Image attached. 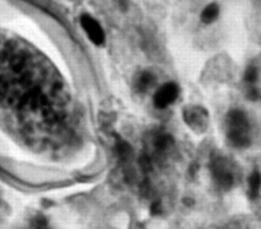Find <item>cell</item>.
<instances>
[{
    "label": "cell",
    "mask_w": 261,
    "mask_h": 229,
    "mask_svg": "<svg viewBox=\"0 0 261 229\" xmlns=\"http://www.w3.org/2000/svg\"><path fill=\"white\" fill-rule=\"evenodd\" d=\"M43 60L21 42L0 36V103L52 125L63 118V87Z\"/></svg>",
    "instance_id": "obj_1"
},
{
    "label": "cell",
    "mask_w": 261,
    "mask_h": 229,
    "mask_svg": "<svg viewBox=\"0 0 261 229\" xmlns=\"http://www.w3.org/2000/svg\"><path fill=\"white\" fill-rule=\"evenodd\" d=\"M226 134L236 148H247L250 145V124L246 114L239 109H232L226 116Z\"/></svg>",
    "instance_id": "obj_2"
},
{
    "label": "cell",
    "mask_w": 261,
    "mask_h": 229,
    "mask_svg": "<svg viewBox=\"0 0 261 229\" xmlns=\"http://www.w3.org/2000/svg\"><path fill=\"white\" fill-rule=\"evenodd\" d=\"M211 172L216 184L223 190H228L234 183V174L229 162L223 157H215L211 162Z\"/></svg>",
    "instance_id": "obj_3"
},
{
    "label": "cell",
    "mask_w": 261,
    "mask_h": 229,
    "mask_svg": "<svg viewBox=\"0 0 261 229\" xmlns=\"http://www.w3.org/2000/svg\"><path fill=\"white\" fill-rule=\"evenodd\" d=\"M182 118L187 125L197 133L204 132L208 127L209 114L201 106L192 105L186 107L182 110Z\"/></svg>",
    "instance_id": "obj_4"
},
{
    "label": "cell",
    "mask_w": 261,
    "mask_h": 229,
    "mask_svg": "<svg viewBox=\"0 0 261 229\" xmlns=\"http://www.w3.org/2000/svg\"><path fill=\"white\" fill-rule=\"evenodd\" d=\"M179 95V88L175 82H166L162 84L153 97L154 106L158 109H164L172 104Z\"/></svg>",
    "instance_id": "obj_5"
},
{
    "label": "cell",
    "mask_w": 261,
    "mask_h": 229,
    "mask_svg": "<svg viewBox=\"0 0 261 229\" xmlns=\"http://www.w3.org/2000/svg\"><path fill=\"white\" fill-rule=\"evenodd\" d=\"M81 25L93 44L102 46L105 43V34L102 26L91 15L83 14L81 16Z\"/></svg>",
    "instance_id": "obj_6"
},
{
    "label": "cell",
    "mask_w": 261,
    "mask_h": 229,
    "mask_svg": "<svg viewBox=\"0 0 261 229\" xmlns=\"http://www.w3.org/2000/svg\"><path fill=\"white\" fill-rule=\"evenodd\" d=\"M173 146L171 135L165 132H157L152 138V148L156 155L166 154Z\"/></svg>",
    "instance_id": "obj_7"
},
{
    "label": "cell",
    "mask_w": 261,
    "mask_h": 229,
    "mask_svg": "<svg viewBox=\"0 0 261 229\" xmlns=\"http://www.w3.org/2000/svg\"><path fill=\"white\" fill-rule=\"evenodd\" d=\"M261 187V174L259 171H253L248 178V195L251 199H255L259 195Z\"/></svg>",
    "instance_id": "obj_8"
},
{
    "label": "cell",
    "mask_w": 261,
    "mask_h": 229,
    "mask_svg": "<svg viewBox=\"0 0 261 229\" xmlns=\"http://www.w3.org/2000/svg\"><path fill=\"white\" fill-rule=\"evenodd\" d=\"M155 76L150 71H143L137 78L136 89L140 93L148 91L155 83Z\"/></svg>",
    "instance_id": "obj_9"
},
{
    "label": "cell",
    "mask_w": 261,
    "mask_h": 229,
    "mask_svg": "<svg viewBox=\"0 0 261 229\" xmlns=\"http://www.w3.org/2000/svg\"><path fill=\"white\" fill-rule=\"evenodd\" d=\"M115 151H116L117 157L119 158L120 162L127 163L130 160L132 153H133L132 152V148H130V146L125 140H122L119 137H116Z\"/></svg>",
    "instance_id": "obj_10"
},
{
    "label": "cell",
    "mask_w": 261,
    "mask_h": 229,
    "mask_svg": "<svg viewBox=\"0 0 261 229\" xmlns=\"http://www.w3.org/2000/svg\"><path fill=\"white\" fill-rule=\"evenodd\" d=\"M218 14H219L218 5L216 3H210L201 12V20L206 24L212 23L213 21L216 20V18L218 17Z\"/></svg>",
    "instance_id": "obj_11"
},
{
    "label": "cell",
    "mask_w": 261,
    "mask_h": 229,
    "mask_svg": "<svg viewBox=\"0 0 261 229\" xmlns=\"http://www.w3.org/2000/svg\"><path fill=\"white\" fill-rule=\"evenodd\" d=\"M245 81L247 82L248 85H255L258 79V69L254 65H250L247 67L245 71V76H244Z\"/></svg>",
    "instance_id": "obj_12"
},
{
    "label": "cell",
    "mask_w": 261,
    "mask_h": 229,
    "mask_svg": "<svg viewBox=\"0 0 261 229\" xmlns=\"http://www.w3.org/2000/svg\"><path fill=\"white\" fill-rule=\"evenodd\" d=\"M247 98L251 101H257L261 98V91L256 85H248Z\"/></svg>",
    "instance_id": "obj_13"
},
{
    "label": "cell",
    "mask_w": 261,
    "mask_h": 229,
    "mask_svg": "<svg viewBox=\"0 0 261 229\" xmlns=\"http://www.w3.org/2000/svg\"><path fill=\"white\" fill-rule=\"evenodd\" d=\"M33 229H49L47 221L43 217H36L33 220Z\"/></svg>",
    "instance_id": "obj_14"
},
{
    "label": "cell",
    "mask_w": 261,
    "mask_h": 229,
    "mask_svg": "<svg viewBox=\"0 0 261 229\" xmlns=\"http://www.w3.org/2000/svg\"><path fill=\"white\" fill-rule=\"evenodd\" d=\"M161 212V206H160V203L159 202H155L152 204L151 206V213L154 214V215H157Z\"/></svg>",
    "instance_id": "obj_15"
}]
</instances>
